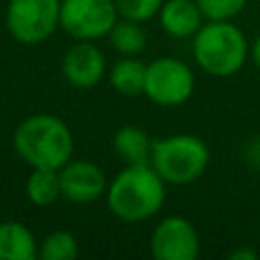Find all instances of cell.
Here are the masks:
<instances>
[{"instance_id": "cell-11", "label": "cell", "mask_w": 260, "mask_h": 260, "mask_svg": "<svg viewBox=\"0 0 260 260\" xmlns=\"http://www.w3.org/2000/svg\"><path fill=\"white\" fill-rule=\"evenodd\" d=\"M203 12L195 0H167L158 10L160 26L175 39L193 37L203 24Z\"/></svg>"}, {"instance_id": "cell-7", "label": "cell", "mask_w": 260, "mask_h": 260, "mask_svg": "<svg viewBox=\"0 0 260 260\" xmlns=\"http://www.w3.org/2000/svg\"><path fill=\"white\" fill-rule=\"evenodd\" d=\"M116 20L114 0H61L59 26L77 41H95L110 35Z\"/></svg>"}, {"instance_id": "cell-17", "label": "cell", "mask_w": 260, "mask_h": 260, "mask_svg": "<svg viewBox=\"0 0 260 260\" xmlns=\"http://www.w3.org/2000/svg\"><path fill=\"white\" fill-rule=\"evenodd\" d=\"M39 256L43 260H73L77 256V240L71 232L55 230L41 242Z\"/></svg>"}, {"instance_id": "cell-5", "label": "cell", "mask_w": 260, "mask_h": 260, "mask_svg": "<svg viewBox=\"0 0 260 260\" xmlns=\"http://www.w3.org/2000/svg\"><path fill=\"white\" fill-rule=\"evenodd\" d=\"M195 87V75L187 63L175 57H158L146 65L144 89L146 98L158 106L185 104Z\"/></svg>"}, {"instance_id": "cell-2", "label": "cell", "mask_w": 260, "mask_h": 260, "mask_svg": "<svg viewBox=\"0 0 260 260\" xmlns=\"http://www.w3.org/2000/svg\"><path fill=\"white\" fill-rule=\"evenodd\" d=\"M110 211L122 221H144L165 203V181L152 165H128L106 191Z\"/></svg>"}, {"instance_id": "cell-3", "label": "cell", "mask_w": 260, "mask_h": 260, "mask_svg": "<svg viewBox=\"0 0 260 260\" xmlns=\"http://www.w3.org/2000/svg\"><path fill=\"white\" fill-rule=\"evenodd\" d=\"M193 57L209 75H234L248 57L246 35L232 20H209L193 35Z\"/></svg>"}, {"instance_id": "cell-16", "label": "cell", "mask_w": 260, "mask_h": 260, "mask_svg": "<svg viewBox=\"0 0 260 260\" xmlns=\"http://www.w3.org/2000/svg\"><path fill=\"white\" fill-rule=\"evenodd\" d=\"M108 37L112 47L124 57H134L142 53L146 47V32L142 30L140 22L134 20H126V18H122L120 22L116 20Z\"/></svg>"}, {"instance_id": "cell-15", "label": "cell", "mask_w": 260, "mask_h": 260, "mask_svg": "<svg viewBox=\"0 0 260 260\" xmlns=\"http://www.w3.org/2000/svg\"><path fill=\"white\" fill-rule=\"evenodd\" d=\"M144 75L146 63L134 57H124L114 63L110 71V83L122 95H136L144 89Z\"/></svg>"}, {"instance_id": "cell-1", "label": "cell", "mask_w": 260, "mask_h": 260, "mask_svg": "<svg viewBox=\"0 0 260 260\" xmlns=\"http://www.w3.org/2000/svg\"><path fill=\"white\" fill-rule=\"evenodd\" d=\"M14 150L32 169L59 171L73 158V134L53 114H32L14 130Z\"/></svg>"}, {"instance_id": "cell-4", "label": "cell", "mask_w": 260, "mask_h": 260, "mask_svg": "<svg viewBox=\"0 0 260 260\" xmlns=\"http://www.w3.org/2000/svg\"><path fill=\"white\" fill-rule=\"evenodd\" d=\"M152 169L171 185L197 181L209 165L207 144L193 134H175L152 142Z\"/></svg>"}, {"instance_id": "cell-9", "label": "cell", "mask_w": 260, "mask_h": 260, "mask_svg": "<svg viewBox=\"0 0 260 260\" xmlns=\"http://www.w3.org/2000/svg\"><path fill=\"white\" fill-rule=\"evenodd\" d=\"M59 181L61 197L71 203H91L108 191L104 171L85 158H71L65 162L59 169Z\"/></svg>"}, {"instance_id": "cell-21", "label": "cell", "mask_w": 260, "mask_h": 260, "mask_svg": "<svg viewBox=\"0 0 260 260\" xmlns=\"http://www.w3.org/2000/svg\"><path fill=\"white\" fill-rule=\"evenodd\" d=\"M252 59H254V63H256V67L260 69V37L254 41V45H252Z\"/></svg>"}, {"instance_id": "cell-12", "label": "cell", "mask_w": 260, "mask_h": 260, "mask_svg": "<svg viewBox=\"0 0 260 260\" xmlns=\"http://www.w3.org/2000/svg\"><path fill=\"white\" fill-rule=\"evenodd\" d=\"M37 256V240L22 221L8 219L0 223V260H35Z\"/></svg>"}, {"instance_id": "cell-8", "label": "cell", "mask_w": 260, "mask_h": 260, "mask_svg": "<svg viewBox=\"0 0 260 260\" xmlns=\"http://www.w3.org/2000/svg\"><path fill=\"white\" fill-rule=\"evenodd\" d=\"M150 252L156 260H195L199 256V236L193 223L181 215H169L150 236Z\"/></svg>"}, {"instance_id": "cell-6", "label": "cell", "mask_w": 260, "mask_h": 260, "mask_svg": "<svg viewBox=\"0 0 260 260\" xmlns=\"http://www.w3.org/2000/svg\"><path fill=\"white\" fill-rule=\"evenodd\" d=\"M61 0H10L6 28L22 45L47 41L59 26Z\"/></svg>"}, {"instance_id": "cell-19", "label": "cell", "mask_w": 260, "mask_h": 260, "mask_svg": "<svg viewBox=\"0 0 260 260\" xmlns=\"http://www.w3.org/2000/svg\"><path fill=\"white\" fill-rule=\"evenodd\" d=\"M207 20H232L248 0H195Z\"/></svg>"}, {"instance_id": "cell-13", "label": "cell", "mask_w": 260, "mask_h": 260, "mask_svg": "<svg viewBox=\"0 0 260 260\" xmlns=\"http://www.w3.org/2000/svg\"><path fill=\"white\" fill-rule=\"evenodd\" d=\"M152 142L138 126H122L114 134V150L126 165H150Z\"/></svg>"}, {"instance_id": "cell-10", "label": "cell", "mask_w": 260, "mask_h": 260, "mask_svg": "<svg viewBox=\"0 0 260 260\" xmlns=\"http://www.w3.org/2000/svg\"><path fill=\"white\" fill-rule=\"evenodd\" d=\"M106 73V57L91 41H77L63 57L65 79L79 89L95 87Z\"/></svg>"}, {"instance_id": "cell-14", "label": "cell", "mask_w": 260, "mask_h": 260, "mask_svg": "<svg viewBox=\"0 0 260 260\" xmlns=\"http://www.w3.org/2000/svg\"><path fill=\"white\" fill-rule=\"evenodd\" d=\"M26 197L32 205L47 207L53 205L61 197V181L59 171L53 169H32V173L26 179Z\"/></svg>"}, {"instance_id": "cell-20", "label": "cell", "mask_w": 260, "mask_h": 260, "mask_svg": "<svg viewBox=\"0 0 260 260\" xmlns=\"http://www.w3.org/2000/svg\"><path fill=\"white\" fill-rule=\"evenodd\" d=\"M256 258H258V254L250 248H240L230 254V260H256Z\"/></svg>"}, {"instance_id": "cell-18", "label": "cell", "mask_w": 260, "mask_h": 260, "mask_svg": "<svg viewBox=\"0 0 260 260\" xmlns=\"http://www.w3.org/2000/svg\"><path fill=\"white\" fill-rule=\"evenodd\" d=\"M118 16L134 22H146L158 14L162 0H114Z\"/></svg>"}]
</instances>
